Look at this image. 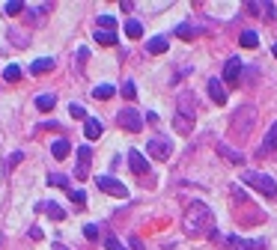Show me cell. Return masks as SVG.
<instances>
[{
    "label": "cell",
    "instance_id": "9",
    "mask_svg": "<svg viewBox=\"0 0 277 250\" xmlns=\"http://www.w3.org/2000/svg\"><path fill=\"white\" fill-rule=\"evenodd\" d=\"M239 78H242V60L239 57H230L227 66H224V81L227 83H239Z\"/></svg>",
    "mask_w": 277,
    "mask_h": 250
},
{
    "label": "cell",
    "instance_id": "37",
    "mask_svg": "<svg viewBox=\"0 0 277 250\" xmlns=\"http://www.w3.org/2000/svg\"><path fill=\"white\" fill-rule=\"evenodd\" d=\"M272 54H275V57H277V42H275V48H272Z\"/></svg>",
    "mask_w": 277,
    "mask_h": 250
},
{
    "label": "cell",
    "instance_id": "20",
    "mask_svg": "<svg viewBox=\"0 0 277 250\" xmlns=\"http://www.w3.org/2000/svg\"><path fill=\"white\" fill-rule=\"evenodd\" d=\"M54 104H57V98H54L51 92H45V95H36V107H39V110H51Z\"/></svg>",
    "mask_w": 277,
    "mask_h": 250
},
{
    "label": "cell",
    "instance_id": "36",
    "mask_svg": "<svg viewBox=\"0 0 277 250\" xmlns=\"http://www.w3.org/2000/svg\"><path fill=\"white\" fill-rule=\"evenodd\" d=\"M54 250H69V248H63V245H54Z\"/></svg>",
    "mask_w": 277,
    "mask_h": 250
},
{
    "label": "cell",
    "instance_id": "11",
    "mask_svg": "<svg viewBox=\"0 0 277 250\" xmlns=\"http://www.w3.org/2000/svg\"><path fill=\"white\" fill-rule=\"evenodd\" d=\"M128 164H131V170H134V173H149V161H146L137 149H131V152H128Z\"/></svg>",
    "mask_w": 277,
    "mask_h": 250
},
{
    "label": "cell",
    "instance_id": "21",
    "mask_svg": "<svg viewBox=\"0 0 277 250\" xmlns=\"http://www.w3.org/2000/svg\"><path fill=\"white\" fill-rule=\"evenodd\" d=\"M257 45H260V36L254 30H245L242 33V48H257Z\"/></svg>",
    "mask_w": 277,
    "mask_h": 250
},
{
    "label": "cell",
    "instance_id": "33",
    "mask_svg": "<svg viewBox=\"0 0 277 250\" xmlns=\"http://www.w3.org/2000/svg\"><path fill=\"white\" fill-rule=\"evenodd\" d=\"M104 248H107V250H125L122 245H119V239H113V236H107V239H104Z\"/></svg>",
    "mask_w": 277,
    "mask_h": 250
},
{
    "label": "cell",
    "instance_id": "8",
    "mask_svg": "<svg viewBox=\"0 0 277 250\" xmlns=\"http://www.w3.org/2000/svg\"><path fill=\"white\" fill-rule=\"evenodd\" d=\"M90 161H92V149L84 143V146L78 149V167H75V176H78V179H87V167H90Z\"/></svg>",
    "mask_w": 277,
    "mask_h": 250
},
{
    "label": "cell",
    "instance_id": "31",
    "mask_svg": "<svg viewBox=\"0 0 277 250\" xmlns=\"http://www.w3.org/2000/svg\"><path fill=\"white\" fill-rule=\"evenodd\" d=\"M69 113H72L75 119H87V110H84L81 104H72V107H69Z\"/></svg>",
    "mask_w": 277,
    "mask_h": 250
},
{
    "label": "cell",
    "instance_id": "29",
    "mask_svg": "<svg viewBox=\"0 0 277 250\" xmlns=\"http://www.w3.org/2000/svg\"><path fill=\"white\" fill-rule=\"evenodd\" d=\"M48 182H51V185H57V188H69V179H66V176H60V173H51V176H48Z\"/></svg>",
    "mask_w": 277,
    "mask_h": 250
},
{
    "label": "cell",
    "instance_id": "2",
    "mask_svg": "<svg viewBox=\"0 0 277 250\" xmlns=\"http://www.w3.org/2000/svg\"><path fill=\"white\" fill-rule=\"evenodd\" d=\"M173 128H176L179 134H191V131H194V95H191V92H185V95L179 98Z\"/></svg>",
    "mask_w": 277,
    "mask_h": 250
},
{
    "label": "cell",
    "instance_id": "5",
    "mask_svg": "<svg viewBox=\"0 0 277 250\" xmlns=\"http://www.w3.org/2000/svg\"><path fill=\"white\" fill-rule=\"evenodd\" d=\"M116 122H119L125 131H140V128H143V116H140L134 107H122V110L116 113Z\"/></svg>",
    "mask_w": 277,
    "mask_h": 250
},
{
    "label": "cell",
    "instance_id": "15",
    "mask_svg": "<svg viewBox=\"0 0 277 250\" xmlns=\"http://www.w3.org/2000/svg\"><path fill=\"white\" fill-rule=\"evenodd\" d=\"M36 212H48L54 221H63V218H66V212H63L57 203H39V206H36Z\"/></svg>",
    "mask_w": 277,
    "mask_h": 250
},
{
    "label": "cell",
    "instance_id": "7",
    "mask_svg": "<svg viewBox=\"0 0 277 250\" xmlns=\"http://www.w3.org/2000/svg\"><path fill=\"white\" fill-rule=\"evenodd\" d=\"M95 185L101 188V191H107V194H113V197H128V188L119 182V179H110V176H98L95 179Z\"/></svg>",
    "mask_w": 277,
    "mask_h": 250
},
{
    "label": "cell",
    "instance_id": "28",
    "mask_svg": "<svg viewBox=\"0 0 277 250\" xmlns=\"http://www.w3.org/2000/svg\"><path fill=\"white\" fill-rule=\"evenodd\" d=\"M3 78H6V81H12V83H15V81H18V78H21V69H18V66H6V69H3Z\"/></svg>",
    "mask_w": 277,
    "mask_h": 250
},
{
    "label": "cell",
    "instance_id": "30",
    "mask_svg": "<svg viewBox=\"0 0 277 250\" xmlns=\"http://www.w3.org/2000/svg\"><path fill=\"white\" fill-rule=\"evenodd\" d=\"M176 36H179V39H182V36H185V39H191V36H194V30H191L188 24H179V27H176Z\"/></svg>",
    "mask_w": 277,
    "mask_h": 250
},
{
    "label": "cell",
    "instance_id": "10",
    "mask_svg": "<svg viewBox=\"0 0 277 250\" xmlns=\"http://www.w3.org/2000/svg\"><path fill=\"white\" fill-rule=\"evenodd\" d=\"M206 89H209V95H212V101H215V104H224V101H227V92H224V86H221V81H218V78H212V81L206 83Z\"/></svg>",
    "mask_w": 277,
    "mask_h": 250
},
{
    "label": "cell",
    "instance_id": "13",
    "mask_svg": "<svg viewBox=\"0 0 277 250\" xmlns=\"http://www.w3.org/2000/svg\"><path fill=\"white\" fill-rule=\"evenodd\" d=\"M254 248H260V245H254L248 239H239V236H230L227 239V250H254Z\"/></svg>",
    "mask_w": 277,
    "mask_h": 250
},
{
    "label": "cell",
    "instance_id": "35",
    "mask_svg": "<svg viewBox=\"0 0 277 250\" xmlns=\"http://www.w3.org/2000/svg\"><path fill=\"white\" fill-rule=\"evenodd\" d=\"M131 248H134V250H143V245H140V239H134V236H131Z\"/></svg>",
    "mask_w": 277,
    "mask_h": 250
},
{
    "label": "cell",
    "instance_id": "3",
    "mask_svg": "<svg viewBox=\"0 0 277 250\" xmlns=\"http://www.w3.org/2000/svg\"><path fill=\"white\" fill-rule=\"evenodd\" d=\"M242 182L251 185V188H257V191H263L266 197H277V182L272 176H266V173H245Z\"/></svg>",
    "mask_w": 277,
    "mask_h": 250
},
{
    "label": "cell",
    "instance_id": "16",
    "mask_svg": "<svg viewBox=\"0 0 277 250\" xmlns=\"http://www.w3.org/2000/svg\"><path fill=\"white\" fill-rule=\"evenodd\" d=\"M54 66H57V63H54L51 57H45V60H36V63L30 66V72H33V75H45V72H54Z\"/></svg>",
    "mask_w": 277,
    "mask_h": 250
},
{
    "label": "cell",
    "instance_id": "18",
    "mask_svg": "<svg viewBox=\"0 0 277 250\" xmlns=\"http://www.w3.org/2000/svg\"><path fill=\"white\" fill-rule=\"evenodd\" d=\"M272 149H277V122L269 128V134L263 140V152H272Z\"/></svg>",
    "mask_w": 277,
    "mask_h": 250
},
{
    "label": "cell",
    "instance_id": "27",
    "mask_svg": "<svg viewBox=\"0 0 277 250\" xmlns=\"http://www.w3.org/2000/svg\"><path fill=\"white\" fill-rule=\"evenodd\" d=\"M98 27L101 30H113L116 27V18L113 15H98Z\"/></svg>",
    "mask_w": 277,
    "mask_h": 250
},
{
    "label": "cell",
    "instance_id": "14",
    "mask_svg": "<svg viewBox=\"0 0 277 250\" xmlns=\"http://www.w3.org/2000/svg\"><path fill=\"white\" fill-rule=\"evenodd\" d=\"M101 122L98 119H87V125H84V134H87V140H98L101 137Z\"/></svg>",
    "mask_w": 277,
    "mask_h": 250
},
{
    "label": "cell",
    "instance_id": "25",
    "mask_svg": "<svg viewBox=\"0 0 277 250\" xmlns=\"http://www.w3.org/2000/svg\"><path fill=\"white\" fill-rule=\"evenodd\" d=\"M218 149H221V155H224V158H230V161H233V164H242V161H245V158H242V155H239V152H233V149H230V146H227V143H221V146H218Z\"/></svg>",
    "mask_w": 277,
    "mask_h": 250
},
{
    "label": "cell",
    "instance_id": "6",
    "mask_svg": "<svg viewBox=\"0 0 277 250\" xmlns=\"http://www.w3.org/2000/svg\"><path fill=\"white\" fill-rule=\"evenodd\" d=\"M146 149H149V155H152L155 161H167V158H170V149H173V146H170V140H164V137H152Z\"/></svg>",
    "mask_w": 277,
    "mask_h": 250
},
{
    "label": "cell",
    "instance_id": "19",
    "mask_svg": "<svg viewBox=\"0 0 277 250\" xmlns=\"http://www.w3.org/2000/svg\"><path fill=\"white\" fill-rule=\"evenodd\" d=\"M95 42L98 45H113L116 42V33L113 30H95Z\"/></svg>",
    "mask_w": 277,
    "mask_h": 250
},
{
    "label": "cell",
    "instance_id": "1",
    "mask_svg": "<svg viewBox=\"0 0 277 250\" xmlns=\"http://www.w3.org/2000/svg\"><path fill=\"white\" fill-rule=\"evenodd\" d=\"M182 230H185V236H191V239H197V236H212L215 233V218H212V212L206 209V203H191L188 206V212H185V218H182Z\"/></svg>",
    "mask_w": 277,
    "mask_h": 250
},
{
    "label": "cell",
    "instance_id": "32",
    "mask_svg": "<svg viewBox=\"0 0 277 250\" xmlns=\"http://www.w3.org/2000/svg\"><path fill=\"white\" fill-rule=\"evenodd\" d=\"M84 236L95 242V239H98V227H95V224H87V227H84Z\"/></svg>",
    "mask_w": 277,
    "mask_h": 250
},
{
    "label": "cell",
    "instance_id": "26",
    "mask_svg": "<svg viewBox=\"0 0 277 250\" xmlns=\"http://www.w3.org/2000/svg\"><path fill=\"white\" fill-rule=\"evenodd\" d=\"M24 6L27 3H21V0H9L3 9H6V15H18V12H24Z\"/></svg>",
    "mask_w": 277,
    "mask_h": 250
},
{
    "label": "cell",
    "instance_id": "12",
    "mask_svg": "<svg viewBox=\"0 0 277 250\" xmlns=\"http://www.w3.org/2000/svg\"><path fill=\"white\" fill-rule=\"evenodd\" d=\"M51 152H54V158H57V161H63V158L72 152V146H69V140H66V137H60V140H54V143H51Z\"/></svg>",
    "mask_w": 277,
    "mask_h": 250
},
{
    "label": "cell",
    "instance_id": "4",
    "mask_svg": "<svg viewBox=\"0 0 277 250\" xmlns=\"http://www.w3.org/2000/svg\"><path fill=\"white\" fill-rule=\"evenodd\" d=\"M254 119H257V110H254L251 104L239 107V110L233 113V125H236V134H239V137H248V134H251V125H254Z\"/></svg>",
    "mask_w": 277,
    "mask_h": 250
},
{
    "label": "cell",
    "instance_id": "34",
    "mask_svg": "<svg viewBox=\"0 0 277 250\" xmlns=\"http://www.w3.org/2000/svg\"><path fill=\"white\" fill-rule=\"evenodd\" d=\"M72 200H75V203H84V200H87V194H84V191H72Z\"/></svg>",
    "mask_w": 277,
    "mask_h": 250
},
{
    "label": "cell",
    "instance_id": "17",
    "mask_svg": "<svg viewBox=\"0 0 277 250\" xmlns=\"http://www.w3.org/2000/svg\"><path fill=\"white\" fill-rule=\"evenodd\" d=\"M146 51H149V54H161V51H167V39H164V36L149 39V42H146Z\"/></svg>",
    "mask_w": 277,
    "mask_h": 250
},
{
    "label": "cell",
    "instance_id": "22",
    "mask_svg": "<svg viewBox=\"0 0 277 250\" xmlns=\"http://www.w3.org/2000/svg\"><path fill=\"white\" fill-rule=\"evenodd\" d=\"M113 92H116V86H113V83H101V86H95V89H92V95H95V98H110Z\"/></svg>",
    "mask_w": 277,
    "mask_h": 250
},
{
    "label": "cell",
    "instance_id": "23",
    "mask_svg": "<svg viewBox=\"0 0 277 250\" xmlns=\"http://www.w3.org/2000/svg\"><path fill=\"white\" fill-rule=\"evenodd\" d=\"M125 33H128L131 39H140V36H143V27H140V21H134V18H131V21L125 24Z\"/></svg>",
    "mask_w": 277,
    "mask_h": 250
},
{
    "label": "cell",
    "instance_id": "24",
    "mask_svg": "<svg viewBox=\"0 0 277 250\" xmlns=\"http://www.w3.org/2000/svg\"><path fill=\"white\" fill-rule=\"evenodd\" d=\"M122 98H125V101H134V98H137V86H134V81H125V83H122Z\"/></svg>",
    "mask_w": 277,
    "mask_h": 250
}]
</instances>
